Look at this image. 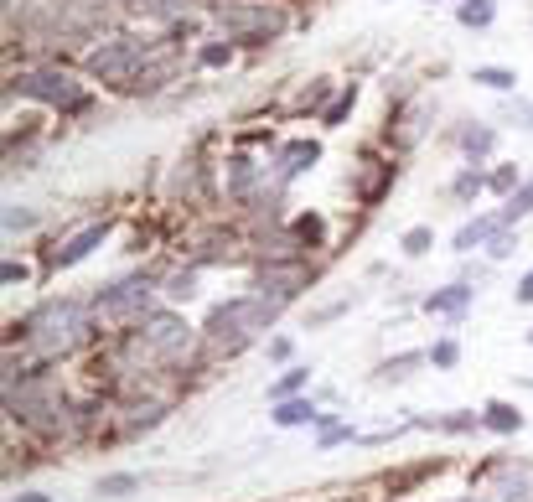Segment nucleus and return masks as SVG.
<instances>
[{
  "label": "nucleus",
  "instance_id": "nucleus-14",
  "mask_svg": "<svg viewBox=\"0 0 533 502\" xmlns=\"http://www.w3.org/2000/svg\"><path fill=\"white\" fill-rule=\"evenodd\" d=\"M477 285H466V280H446V285H435L420 295V311L435 316V321H446V327H461V321L471 316V306H477Z\"/></svg>",
  "mask_w": 533,
  "mask_h": 502
},
{
  "label": "nucleus",
  "instance_id": "nucleus-35",
  "mask_svg": "<svg viewBox=\"0 0 533 502\" xmlns=\"http://www.w3.org/2000/svg\"><path fill=\"white\" fill-rule=\"evenodd\" d=\"M497 125H513V130L533 135V99H528V94H502V104H497Z\"/></svg>",
  "mask_w": 533,
  "mask_h": 502
},
{
  "label": "nucleus",
  "instance_id": "nucleus-38",
  "mask_svg": "<svg viewBox=\"0 0 533 502\" xmlns=\"http://www.w3.org/2000/svg\"><path fill=\"white\" fill-rule=\"evenodd\" d=\"M502 223H508V228H523L528 218H533V176H523V187L513 192V197H502Z\"/></svg>",
  "mask_w": 533,
  "mask_h": 502
},
{
  "label": "nucleus",
  "instance_id": "nucleus-9",
  "mask_svg": "<svg viewBox=\"0 0 533 502\" xmlns=\"http://www.w3.org/2000/svg\"><path fill=\"white\" fill-rule=\"evenodd\" d=\"M399 187V156L389 151V145H363L358 151V166H352V176H347V192H352V202H358L363 213H373V208H383L389 202V192Z\"/></svg>",
  "mask_w": 533,
  "mask_h": 502
},
{
  "label": "nucleus",
  "instance_id": "nucleus-22",
  "mask_svg": "<svg viewBox=\"0 0 533 502\" xmlns=\"http://www.w3.org/2000/svg\"><path fill=\"white\" fill-rule=\"evenodd\" d=\"M239 42H228V37H202L197 47H192V68L197 73H228L233 63H239Z\"/></svg>",
  "mask_w": 533,
  "mask_h": 502
},
{
  "label": "nucleus",
  "instance_id": "nucleus-11",
  "mask_svg": "<svg viewBox=\"0 0 533 502\" xmlns=\"http://www.w3.org/2000/svg\"><path fill=\"white\" fill-rule=\"evenodd\" d=\"M430 120H435V104L425 94H409L389 109V120H383V145H389L394 156H409L414 145L430 135Z\"/></svg>",
  "mask_w": 533,
  "mask_h": 502
},
{
  "label": "nucleus",
  "instance_id": "nucleus-20",
  "mask_svg": "<svg viewBox=\"0 0 533 502\" xmlns=\"http://www.w3.org/2000/svg\"><path fill=\"white\" fill-rule=\"evenodd\" d=\"M337 78H311L306 88H295V99L285 104V114L290 120H301V114H311V120H321V109H327L332 99H337Z\"/></svg>",
  "mask_w": 533,
  "mask_h": 502
},
{
  "label": "nucleus",
  "instance_id": "nucleus-17",
  "mask_svg": "<svg viewBox=\"0 0 533 502\" xmlns=\"http://www.w3.org/2000/svg\"><path fill=\"white\" fill-rule=\"evenodd\" d=\"M368 301V290H342V295H332V301H321V306H306L301 311V327L306 332H327V327H337L342 316H352Z\"/></svg>",
  "mask_w": 533,
  "mask_h": 502
},
{
  "label": "nucleus",
  "instance_id": "nucleus-6",
  "mask_svg": "<svg viewBox=\"0 0 533 502\" xmlns=\"http://www.w3.org/2000/svg\"><path fill=\"white\" fill-rule=\"evenodd\" d=\"M161 280H166V259H156V264H135V270H125V275H114V280L94 285V290H88V301H94V316L104 321L109 332L130 327V321H140L145 311H156V306L166 301V295H161Z\"/></svg>",
  "mask_w": 533,
  "mask_h": 502
},
{
  "label": "nucleus",
  "instance_id": "nucleus-41",
  "mask_svg": "<svg viewBox=\"0 0 533 502\" xmlns=\"http://www.w3.org/2000/svg\"><path fill=\"white\" fill-rule=\"evenodd\" d=\"M42 270H32V259H16V254H6L0 259V285L6 290H16V285H32Z\"/></svg>",
  "mask_w": 533,
  "mask_h": 502
},
{
  "label": "nucleus",
  "instance_id": "nucleus-42",
  "mask_svg": "<svg viewBox=\"0 0 533 502\" xmlns=\"http://www.w3.org/2000/svg\"><path fill=\"white\" fill-rule=\"evenodd\" d=\"M492 264H508L513 254H518V228H497L492 239H487V249H482Z\"/></svg>",
  "mask_w": 533,
  "mask_h": 502
},
{
  "label": "nucleus",
  "instance_id": "nucleus-15",
  "mask_svg": "<svg viewBox=\"0 0 533 502\" xmlns=\"http://www.w3.org/2000/svg\"><path fill=\"white\" fill-rule=\"evenodd\" d=\"M420 368H430V352L425 347H399V352H389V358L373 363L368 383H373V389H399V383H409Z\"/></svg>",
  "mask_w": 533,
  "mask_h": 502
},
{
  "label": "nucleus",
  "instance_id": "nucleus-16",
  "mask_svg": "<svg viewBox=\"0 0 533 502\" xmlns=\"http://www.w3.org/2000/svg\"><path fill=\"white\" fill-rule=\"evenodd\" d=\"M321 415H327V404H321L316 394H295V399L270 404V425L275 430H316Z\"/></svg>",
  "mask_w": 533,
  "mask_h": 502
},
{
  "label": "nucleus",
  "instance_id": "nucleus-13",
  "mask_svg": "<svg viewBox=\"0 0 533 502\" xmlns=\"http://www.w3.org/2000/svg\"><path fill=\"white\" fill-rule=\"evenodd\" d=\"M321 156H327V145H321L316 135H290V140H280L270 151V171L280 176L285 187H295L301 176H311L321 166Z\"/></svg>",
  "mask_w": 533,
  "mask_h": 502
},
{
  "label": "nucleus",
  "instance_id": "nucleus-39",
  "mask_svg": "<svg viewBox=\"0 0 533 502\" xmlns=\"http://www.w3.org/2000/svg\"><path fill=\"white\" fill-rule=\"evenodd\" d=\"M492 270H497V264H492L487 254H461V259H456V275H451V280H466V285H477V290H482V285L492 280Z\"/></svg>",
  "mask_w": 533,
  "mask_h": 502
},
{
  "label": "nucleus",
  "instance_id": "nucleus-40",
  "mask_svg": "<svg viewBox=\"0 0 533 502\" xmlns=\"http://www.w3.org/2000/svg\"><path fill=\"white\" fill-rule=\"evenodd\" d=\"M259 352H264V363H270V368H290L295 363V337L290 332H270Z\"/></svg>",
  "mask_w": 533,
  "mask_h": 502
},
{
  "label": "nucleus",
  "instance_id": "nucleus-43",
  "mask_svg": "<svg viewBox=\"0 0 533 502\" xmlns=\"http://www.w3.org/2000/svg\"><path fill=\"white\" fill-rule=\"evenodd\" d=\"M233 145H239V151H259V145H264V151H275L280 135L270 125H264V130H239V135H233Z\"/></svg>",
  "mask_w": 533,
  "mask_h": 502
},
{
  "label": "nucleus",
  "instance_id": "nucleus-36",
  "mask_svg": "<svg viewBox=\"0 0 533 502\" xmlns=\"http://www.w3.org/2000/svg\"><path fill=\"white\" fill-rule=\"evenodd\" d=\"M425 352H430V368H435V373H456V368H461V358H466L456 332H440V337H435Z\"/></svg>",
  "mask_w": 533,
  "mask_h": 502
},
{
  "label": "nucleus",
  "instance_id": "nucleus-2",
  "mask_svg": "<svg viewBox=\"0 0 533 502\" xmlns=\"http://www.w3.org/2000/svg\"><path fill=\"white\" fill-rule=\"evenodd\" d=\"M280 316H285V311H280L275 301H264V295H254L249 285L233 290V295H223V301L207 306V316L197 321L202 352L223 368V363H233V358H244V352L264 347V337L280 327Z\"/></svg>",
  "mask_w": 533,
  "mask_h": 502
},
{
  "label": "nucleus",
  "instance_id": "nucleus-51",
  "mask_svg": "<svg viewBox=\"0 0 533 502\" xmlns=\"http://www.w3.org/2000/svg\"><path fill=\"white\" fill-rule=\"evenodd\" d=\"M389 502H399V497H389Z\"/></svg>",
  "mask_w": 533,
  "mask_h": 502
},
{
  "label": "nucleus",
  "instance_id": "nucleus-24",
  "mask_svg": "<svg viewBox=\"0 0 533 502\" xmlns=\"http://www.w3.org/2000/svg\"><path fill=\"white\" fill-rule=\"evenodd\" d=\"M311 363H290L280 368L270 383H264V404H280V399H295V394H311Z\"/></svg>",
  "mask_w": 533,
  "mask_h": 502
},
{
  "label": "nucleus",
  "instance_id": "nucleus-45",
  "mask_svg": "<svg viewBox=\"0 0 533 502\" xmlns=\"http://www.w3.org/2000/svg\"><path fill=\"white\" fill-rule=\"evenodd\" d=\"M6 502H57L52 492H42V487H26V492H11Z\"/></svg>",
  "mask_w": 533,
  "mask_h": 502
},
{
  "label": "nucleus",
  "instance_id": "nucleus-27",
  "mask_svg": "<svg viewBox=\"0 0 533 502\" xmlns=\"http://www.w3.org/2000/svg\"><path fill=\"white\" fill-rule=\"evenodd\" d=\"M440 471H446V461H414L404 471H383V492H389V497H409V487L440 477Z\"/></svg>",
  "mask_w": 533,
  "mask_h": 502
},
{
  "label": "nucleus",
  "instance_id": "nucleus-37",
  "mask_svg": "<svg viewBox=\"0 0 533 502\" xmlns=\"http://www.w3.org/2000/svg\"><path fill=\"white\" fill-rule=\"evenodd\" d=\"M399 254L414 264V259H430L435 254V228L430 223H409L404 233H399Z\"/></svg>",
  "mask_w": 533,
  "mask_h": 502
},
{
  "label": "nucleus",
  "instance_id": "nucleus-33",
  "mask_svg": "<svg viewBox=\"0 0 533 502\" xmlns=\"http://www.w3.org/2000/svg\"><path fill=\"white\" fill-rule=\"evenodd\" d=\"M471 83H477V88H487V94H518V73L513 68H502V63H477V68H471Z\"/></svg>",
  "mask_w": 533,
  "mask_h": 502
},
{
  "label": "nucleus",
  "instance_id": "nucleus-48",
  "mask_svg": "<svg viewBox=\"0 0 533 502\" xmlns=\"http://www.w3.org/2000/svg\"><path fill=\"white\" fill-rule=\"evenodd\" d=\"M104 6H125V11H135V0H104Z\"/></svg>",
  "mask_w": 533,
  "mask_h": 502
},
{
  "label": "nucleus",
  "instance_id": "nucleus-10",
  "mask_svg": "<svg viewBox=\"0 0 533 502\" xmlns=\"http://www.w3.org/2000/svg\"><path fill=\"white\" fill-rule=\"evenodd\" d=\"M471 487L487 502H533V456H487L471 471Z\"/></svg>",
  "mask_w": 533,
  "mask_h": 502
},
{
  "label": "nucleus",
  "instance_id": "nucleus-23",
  "mask_svg": "<svg viewBox=\"0 0 533 502\" xmlns=\"http://www.w3.org/2000/svg\"><path fill=\"white\" fill-rule=\"evenodd\" d=\"M285 223H290V233H295V244H301L306 254H321V249H327V244H332V223H327V218H321V213H311V208H306V213H290Z\"/></svg>",
  "mask_w": 533,
  "mask_h": 502
},
{
  "label": "nucleus",
  "instance_id": "nucleus-5",
  "mask_svg": "<svg viewBox=\"0 0 533 502\" xmlns=\"http://www.w3.org/2000/svg\"><path fill=\"white\" fill-rule=\"evenodd\" d=\"M161 47V37H145V32H109L99 42H88L78 52V73L94 83V88H109V94H130V83L140 78V68L151 63V52Z\"/></svg>",
  "mask_w": 533,
  "mask_h": 502
},
{
  "label": "nucleus",
  "instance_id": "nucleus-31",
  "mask_svg": "<svg viewBox=\"0 0 533 502\" xmlns=\"http://www.w3.org/2000/svg\"><path fill=\"white\" fill-rule=\"evenodd\" d=\"M482 430V404L477 409H435V435H451V440H466Z\"/></svg>",
  "mask_w": 533,
  "mask_h": 502
},
{
  "label": "nucleus",
  "instance_id": "nucleus-19",
  "mask_svg": "<svg viewBox=\"0 0 533 502\" xmlns=\"http://www.w3.org/2000/svg\"><path fill=\"white\" fill-rule=\"evenodd\" d=\"M202 275L207 270H197V264H187V259H176V264H166L161 295H166L171 306H187V301H197V295H202Z\"/></svg>",
  "mask_w": 533,
  "mask_h": 502
},
{
  "label": "nucleus",
  "instance_id": "nucleus-28",
  "mask_svg": "<svg viewBox=\"0 0 533 502\" xmlns=\"http://www.w3.org/2000/svg\"><path fill=\"white\" fill-rule=\"evenodd\" d=\"M358 425H352V420H342V415H332V409H327V415H321V425L311 430V440H316V451H337V446H358Z\"/></svg>",
  "mask_w": 533,
  "mask_h": 502
},
{
  "label": "nucleus",
  "instance_id": "nucleus-7",
  "mask_svg": "<svg viewBox=\"0 0 533 502\" xmlns=\"http://www.w3.org/2000/svg\"><path fill=\"white\" fill-rule=\"evenodd\" d=\"M321 259L311 254H295V259H254L249 264V290L264 295V301H275L280 311H295L306 301V295L321 285Z\"/></svg>",
  "mask_w": 533,
  "mask_h": 502
},
{
  "label": "nucleus",
  "instance_id": "nucleus-29",
  "mask_svg": "<svg viewBox=\"0 0 533 502\" xmlns=\"http://www.w3.org/2000/svg\"><path fill=\"white\" fill-rule=\"evenodd\" d=\"M358 99H363V83H358V78H347V83L337 88V99L321 109V120H316V125H321V130H342V125L352 120V109H358Z\"/></svg>",
  "mask_w": 533,
  "mask_h": 502
},
{
  "label": "nucleus",
  "instance_id": "nucleus-44",
  "mask_svg": "<svg viewBox=\"0 0 533 502\" xmlns=\"http://www.w3.org/2000/svg\"><path fill=\"white\" fill-rule=\"evenodd\" d=\"M513 301H518V306H533V264L518 275V285H513Z\"/></svg>",
  "mask_w": 533,
  "mask_h": 502
},
{
  "label": "nucleus",
  "instance_id": "nucleus-30",
  "mask_svg": "<svg viewBox=\"0 0 533 502\" xmlns=\"http://www.w3.org/2000/svg\"><path fill=\"white\" fill-rule=\"evenodd\" d=\"M42 208H32V202H6V213H0V228H6V239H32V233L42 228Z\"/></svg>",
  "mask_w": 533,
  "mask_h": 502
},
{
  "label": "nucleus",
  "instance_id": "nucleus-32",
  "mask_svg": "<svg viewBox=\"0 0 533 502\" xmlns=\"http://www.w3.org/2000/svg\"><path fill=\"white\" fill-rule=\"evenodd\" d=\"M456 26L461 32H487V26H497V0H456Z\"/></svg>",
  "mask_w": 533,
  "mask_h": 502
},
{
  "label": "nucleus",
  "instance_id": "nucleus-4",
  "mask_svg": "<svg viewBox=\"0 0 533 502\" xmlns=\"http://www.w3.org/2000/svg\"><path fill=\"white\" fill-rule=\"evenodd\" d=\"M207 21L244 52H270L295 32L290 0H207Z\"/></svg>",
  "mask_w": 533,
  "mask_h": 502
},
{
  "label": "nucleus",
  "instance_id": "nucleus-26",
  "mask_svg": "<svg viewBox=\"0 0 533 502\" xmlns=\"http://www.w3.org/2000/svg\"><path fill=\"white\" fill-rule=\"evenodd\" d=\"M145 482L151 477H140V471H104V477H94V497L99 502H125V497H140Z\"/></svg>",
  "mask_w": 533,
  "mask_h": 502
},
{
  "label": "nucleus",
  "instance_id": "nucleus-34",
  "mask_svg": "<svg viewBox=\"0 0 533 502\" xmlns=\"http://www.w3.org/2000/svg\"><path fill=\"white\" fill-rule=\"evenodd\" d=\"M523 176H528V171H523L518 161H492V166H487V197H497V202L513 197V192L523 187Z\"/></svg>",
  "mask_w": 533,
  "mask_h": 502
},
{
  "label": "nucleus",
  "instance_id": "nucleus-46",
  "mask_svg": "<svg viewBox=\"0 0 533 502\" xmlns=\"http://www.w3.org/2000/svg\"><path fill=\"white\" fill-rule=\"evenodd\" d=\"M316 399L332 409V404H342V389H332V383H321V389H316Z\"/></svg>",
  "mask_w": 533,
  "mask_h": 502
},
{
  "label": "nucleus",
  "instance_id": "nucleus-50",
  "mask_svg": "<svg viewBox=\"0 0 533 502\" xmlns=\"http://www.w3.org/2000/svg\"><path fill=\"white\" fill-rule=\"evenodd\" d=\"M523 347H533V327H528V332H523Z\"/></svg>",
  "mask_w": 533,
  "mask_h": 502
},
{
  "label": "nucleus",
  "instance_id": "nucleus-25",
  "mask_svg": "<svg viewBox=\"0 0 533 502\" xmlns=\"http://www.w3.org/2000/svg\"><path fill=\"white\" fill-rule=\"evenodd\" d=\"M446 197L456 202V208H471L477 197H487V166H471V161H461V166H456V176L446 182Z\"/></svg>",
  "mask_w": 533,
  "mask_h": 502
},
{
  "label": "nucleus",
  "instance_id": "nucleus-18",
  "mask_svg": "<svg viewBox=\"0 0 533 502\" xmlns=\"http://www.w3.org/2000/svg\"><path fill=\"white\" fill-rule=\"evenodd\" d=\"M497 228H508L497 208H492V213H471V218L451 233V254H456V259H461V254H482V249H487V239H492Z\"/></svg>",
  "mask_w": 533,
  "mask_h": 502
},
{
  "label": "nucleus",
  "instance_id": "nucleus-52",
  "mask_svg": "<svg viewBox=\"0 0 533 502\" xmlns=\"http://www.w3.org/2000/svg\"><path fill=\"white\" fill-rule=\"evenodd\" d=\"M430 6H435V0H430Z\"/></svg>",
  "mask_w": 533,
  "mask_h": 502
},
{
  "label": "nucleus",
  "instance_id": "nucleus-21",
  "mask_svg": "<svg viewBox=\"0 0 533 502\" xmlns=\"http://www.w3.org/2000/svg\"><path fill=\"white\" fill-rule=\"evenodd\" d=\"M482 430H487V435H502V440H513V435L528 430V415H523L513 399H487V404H482Z\"/></svg>",
  "mask_w": 533,
  "mask_h": 502
},
{
  "label": "nucleus",
  "instance_id": "nucleus-12",
  "mask_svg": "<svg viewBox=\"0 0 533 502\" xmlns=\"http://www.w3.org/2000/svg\"><path fill=\"white\" fill-rule=\"evenodd\" d=\"M446 145L461 156V161H471V166H492L497 161V145H502V125H492V120H456L451 130H446Z\"/></svg>",
  "mask_w": 533,
  "mask_h": 502
},
{
  "label": "nucleus",
  "instance_id": "nucleus-8",
  "mask_svg": "<svg viewBox=\"0 0 533 502\" xmlns=\"http://www.w3.org/2000/svg\"><path fill=\"white\" fill-rule=\"evenodd\" d=\"M114 228H120V213H109V218H94V223H83V228L57 233V239L42 249L37 270H42V275H68V270H78V264H88V259H94V254L114 239Z\"/></svg>",
  "mask_w": 533,
  "mask_h": 502
},
{
  "label": "nucleus",
  "instance_id": "nucleus-49",
  "mask_svg": "<svg viewBox=\"0 0 533 502\" xmlns=\"http://www.w3.org/2000/svg\"><path fill=\"white\" fill-rule=\"evenodd\" d=\"M518 389H523V394H533V378H518Z\"/></svg>",
  "mask_w": 533,
  "mask_h": 502
},
{
  "label": "nucleus",
  "instance_id": "nucleus-47",
  "mask_svg": "<svg viewBox=\"0 0 533 502\" xmlns=\"http://www.w3.org/2000/svg\"><path fill=\"white\" fill-rule=\"evenodd\" d=\"M456 502H487V497H482L477 487H471V492H466V497H456Z\"/></svg>",
  "mask_w": 533,
  "mask_h": 502
},
{
  "label": "nucleus",
  "instance_id": "nucleus-1",
  "mask_svg": "<svg viewBox=\"0 0 533 502\" xmlns=\"http://www.w3.org/2000/svg\"><path fill=\"white\" fill-rule=\"evenodd\" d=\"M104 337H109V327L94 316V301H88V295H73V290L42 295L32 311L6 321V347L32 352V358H47V363L88 358Z\"/></svg>",
  "mask_w": 533,
  "mask_h": 502
},
{
  "label": "nucleus",
  "instance_id": "nucleus-3",
  "mask_svg": "<svg viewBox=\"0 0 533 502\" xmlns=\"http://www.w3.org/2000/svg\"><path fill=\"white\" fill-rule=\"evenodd\" d=\"M11 99H26L37 109H52L63 114V120H83V114H94L99 94L94 83L83 73H73L68 63H21L6 73V104Z\"/></svg>",
  "mask_w": 533,
  "mask_h": 502
}]
</instances>
